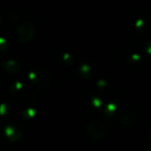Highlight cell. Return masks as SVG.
Segmentation results:
<instances>
[{
  "mask_svg": "<svg viewBox=\"0 0 151 151\" xmlns=\"http://www.w3.org/2000/svg\"><path fill=\"white\" fill-rule=\"evenodd\" d=\"M34 35V27L31 23H23L18 29V42L24 44L30 40Z\"/></svg>",
  "mask_w": 151,
  "mask_h": 151,
  "instance_id": "7a4b0ae2",
  "label": "cell"
},
{
  "mask_svg": "<svg viewBox=\"0 0 151 151\" xmlns=\"http://www.w3.org/2000/svg\"><path fill=\"white\" fill-rule=\"evenodd\" d=\"M107 132V127L99 121L92 122L86 127V134L92 140H101L105 138Z\"/></svg>",
  "mask_w": 151,
  "mask_h": 151,
  "instance_id": "6da1fadb",
  "label": "cell"
}]
</instances>
